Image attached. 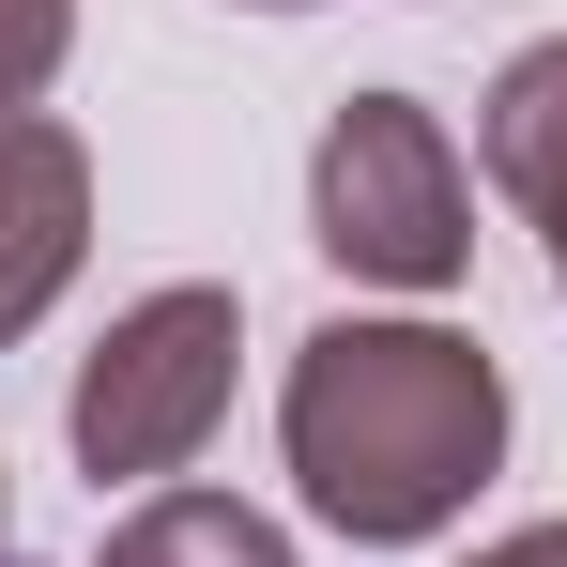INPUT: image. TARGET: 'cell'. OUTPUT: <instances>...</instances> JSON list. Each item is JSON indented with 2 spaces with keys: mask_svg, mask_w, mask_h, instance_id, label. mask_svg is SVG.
Returning a JSON list of instances; mask_svg holds the SVG:
<instances>
[{
  "mask_svg": "<svg viewBox=\"0 0 567 567\" xmlns=\"http://www.w3.org/2000/svg\"><path fill=\"white\" fill-rule=\"evenodd\" d=\"M291 475L307 506L353 537V553H399V537H445L491 461H506V369L445 338V322H322L291 353Z\"/></svg>",
  "mask_w": 567,
  "mask_h": 567,
  "instance_id": "cell-1",
  "label": "cell"
},
{
  "mask_svg": "<svg viewBox=\"0 0 567 567\" xmlns=\"http://www.w3.org/2000/svg\"><path fill=\"white\" fill-rule=\"evenodd\" d=\"M230 353H246V307L215 277L185 291H138L123 322L93 338V369H78V399H62V430H78V475H185L199 445H215V414H230Z\"/></svg>",
  "mask_w": 567,
  "mask_h": 567,
  "instance_id": "cell-2",
  "label": "cell"
},
{
  "mask_svg": "<svg viewBox=\"0 0 567 567\" xmlns=\"http://www.w3.org/2000/svg\"><path fill=\"white\" fill-rule=\"evenodd\" d=\"M307 230L338 277H383V291H445L475 261V199H461V154L414 93H353L307 154Z\"/></svg>",
  "mask_w": 567,
  "mask_h": 567,
  "instance_id": "cell-3",
  "label": "cell"
},
{
  "mask_svg": "<svg viewBox=\"0 0 567 567\" xmlns=\"http://www.w3.org/2000/svg\"><path fill=\"white\" fill-rule=\"evenodd\" d=\"M78 261H93V154L47 107H0V353L78 291Z\"/></svg>",
  "mask_w": 567,
  "mask_h": 567,
  "instance_id": "cell-4",
  "label": "cell"
},
{
  "mask_svg": "<svg viewBox=\"0 0 567 567\" xmlns=\"http://www.w3.org/2000/svg\"><path fill=\"white\" fill-rule=\"evenodd\" d=\"M475 154H491V185L522 199H567V31L553 47H522L506 78H491V107H475Z\"/></svg>",
  "mask_w": 567,
  "mask_h": 567,
  "instance_id": "cell-5",
  "label": "cell"
},
{
  "mask_svg": "<svg viewBox=\"0 0 567 567\" xmlns=\"http://www.w3.org/2000/svg\"><path fill=\"white\" fill-rule=\"evenodd\" d=\"M93 567H291V537L261 522V506H230V491H154V506L107 522Z\"/></svg>",
  "mask_w": 567,
  "mask_h": 567,
  "instance_id": "cell-6",
  "label": "cell"
},
{
  "mask_svg": "<svg viewBox=\"0 0 567 567\" xmlns=\"http://www.w3.org/2000/svg\"><path fill=\"white\" fill-rule=\"evenodd\" d=\"M78 47V0H0V107H31Z\"/></svg>",
  "mask_w": 567,
  "mask_h": 567,
  "instance_id": "cell-7",
  "label": "cell"
},
{
  "mask_svg": "<svg viewBox=\"0 0 567 567\" xmlns=\"http://www.w3.org/2000/svg\"><path fill=\"white\" fill-rule=\"evenodd\" d=\"M461 567H567V522H522V537H491V553H461Z\"/></svg>",
  "mask_w": 567,
  "mask_h": 567,
  "instance_id": "cell-8",
  "label": "cell"
},
{
  "mask_svg": "<svg viewBox=\"0 0 567 567\" xmlns=\"http://www.w3.org/2000/svg\"><path fill=\"white\" fill-rule=\"evenodd\" d=\"M537 246H553V291H567V199H537Z\"/></svg>",
  "mask_w": 567,
  "mask_h": 567,
  "instance_id": "cell-9",
  "label": "cell"
},
{
  "mask_svg": "<svg viewBox=\"0 0 567 567\" xmlns=\"http://www.w3.org/2000/svg\"><path fill=\"white\" fill-rule=\"evenodd\" d=\"M0 567H31V553H16V506H0Z\"/></svg>",
  "mask_w": 567,
  "mask_h": 567,
  "instance_id": "cell-10",
  "label": "cell"
},
{
  "mask_svg": "<svg viewBox=\"0 0 567 567\" xmlns=\"http://www.w3.org/2000/svg\"><path fill=\"white\" fill-rule=\"evenodd\" d=\"M261 16H291V0H261Z\"/></svg>",
  "mask_w": 567,
  "mask_h": 567,
  "instance_id": "cell-11",
  "label": "cell"
}]
</instances>
